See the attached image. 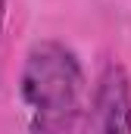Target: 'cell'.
Returning <instances> with one entry per match:
<instances>
[{
  "label": "cell",
  "mask_w": 131,
  "mask_h": 134,
  "mask_svg": "<svg viewBox=\"0 0 131 134\" xmlns=\"http://www.w3.org/2000/svg\"><path fill=\"white\" fill-rule=\"evenodd\" d=\"M88 97L84 66L66 41L37 37L25 50L19 69V103L28 134H75Z\"/></svg>",
  "instance_id": "obj_1"
},
{
  "label": "cell",
  "mask_w": 131,
  "mask_h": 134,
  "mask_svg": "<svg viewBox=\"0 0 131 134\" xmlns=\"http://www.w3.org/2000/svg\"><path fill=\"white\" fill-rule=\"evenodd\" d=\"M75 134H131V75L125 63L109 59L100 69Z\"/></svg>",
  "instance_id": "obj_2"
},
{
  "label": "cell",
  "mask_w": 131,
  "mask_h": 134,
  "mask_svg": "<svg viewBox=\"0 0 131 134\" xmlns=\"http://www.w3.org/2000/svg\"><path fill=\"white\" fill-rule=\"evenodd\" d=\"M3 25H6V0H0V37H3Z\"/></svg>",
  "instance_id": "obj_3"
}]
</instances>
